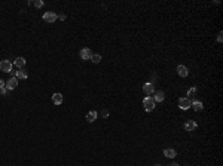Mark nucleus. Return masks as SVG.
<instances>
[{
	"mask_svg": "<svg viewBox=\"0 0 223 166\" xmlns=\"http://www.w3.org/2000/svg\"><path fill=\"white\" fill-rule=\"evenodd\" d=\"M196 126H198V125H196V122H193V120H187V122L185 123V131H189V132H190V131H195V129H196Z\"/></svg>",
	"mask_w": 223,
	"mask_h": 166,
	"instance_id": "nucleus-12",
	"label": "nucleus"
},
{
	"mask_svg": "<svg viewBox=\"0 0 223 166\" xmlns=\"http://www.w3.org/2000/svg\"><path fill=\"white\" fill-rule=\"evenodd\" d=\"M164 154H165V157H168V159H173V157H175L177 151H175L174 148H165V150H164Z\"/></svg>",
	"mask_w": 223,
	"mask_h": 166,
	"instance_id": "nucleus-15",
	"label": "nucleus"
},
{
	"mask_svg": "<svg viewBox=\"0 0 223 166\" xmlns=\"http://www.w3.org/2000/svg\"><path fill=\"white\" fill-rule=\"evenodd\" d=\"M195 111H201V110H202L204 108V105H202V102H201V101H192V105H190Z\"/></svg>",
	"mask_w": 223,
	"mask_h": 166,
	"instance_id": "nucleus-16",
	"label": "nucleus"
},
{
	"mask_svg": "<svg viewBox=\"0 0 223 166\" xmlns=\"http://www.w3.org/2000/svg\"><path fill=\"white\" fill-rule=\"evenodd\" d=\"M155 101H153V98H150V97H146L144 100H143V107H144V110L146 111H153L155 110Z\"/></svg>",
	"mask_w": 223,
	"mask_h": 166,
	"instance_id": "nucleus-1",
	"label": "nucleus"
},
{
	"mask_svg": "<svg viewBox=\"0 0 223 166\" xmlns=\"http://www.w3.org/2000/svg\"><path fill=\"white\" fill-rule=\"evenodd\" d=\"M42 18H43V21H46V22H55L58 19V15L55 12H45Z\"/></svg>",
	"mask_w": 223,
	"mask_h": 166,
	"instance_id": "nucleus-3",
	"label": "nucleus"
},
{
	"mask_svg": "<svg viewBox=\"0 0 223 166\" xmlns=\"http://www.w3.org/2000/svg\"><path fill=\"white\" fill-rule=\"evenodd\" d=\"M143 90H144L146 95H152V93L155 92V88H153L152 83H144V85H143Z\"/></svg>",
	"mask_w": 223,
	"mask_h": 166,
	"instance_id": "nucleus-11",
	"label": "nucleus"
},
{
	"mask_svg": "<svg viewBox=\"0 0 223 166\" xmlns=\"http://www.w3.org/2000/svg\"><path fill=\"white\" fill-rule=\"evenodd\" d=\"M153 93H155V98H153L155 102H162V101L165 100V93H164L162 90H156V92H153Z\"/></svg>",
	"mask_w": 223,
	"mask_h": 166,
	"instance_id": "nucleus-8",
	"label": "nucleus"
},
{
	"mask_svg": "<svg viewBox=\"0 0 223 166\" xmlns=\"http://www.w3.org/2000/svg\"><path fill=\"white\" fill-rule=\"evenodd\" d=\"M62 101H64V98H62V95H61V93H58V92H57V93H54V95H52V102H54L55 105H61V104H62Z\"/></svg>",
	"mask_w": 223,
	"mask_h": 166,
	"instance_id": "nucleus-9",
	"label": "nucleus"
},
{
	"mask_svg": "<svg viewBox=\"0 0 223 166\" xmlns=\"http://www.w3.org/2000/svg\"><path fill=\"white\" fill-rule=\"evenodd\" d=\"M26 62H27V61L24 59V57H18V58H15V61H13V64H15L19 70H21L22 67H26Z\"/></svg>",
	"mask_w": 223,
	"mask_h": 166,
	"instance_id": "nucleus-10",
	"label": "nucleus"
},
{
	"mask_svg": "<svg viewBox=\"0 0 223 166\" xmlns=\"http://www.w3.org/2000/svg\"><path fill=\"white\" fill-rule=\"evenodd\" d=\"M177 73H178V76H182V77H187V74H189V70H187V67L186 65H178L177 67Z\"/></svg>",
	"mask_w": 223,
	"mask_h": 166,
	"instance_id": "nucleus-7",
	"label": "nucleus"
},
{
	"mask_svg": "<svg viewBox=\"0 0 223 166\" xmlns=\"http://www.w3.org/2000/svg\"><path fill=\"white\" fill-rule=\"evenodd\" d=\"M187 95H189L187 98H189L190 101H193V98L196 97V88H190V89L187 90Z\"/></svg>",
	"mask_w": 223,
	"mask_h": 166,
	"instance_id": "nucleus-17",
	"label": "nucleus"
},
{
	"mask_svg": "<svg viewBox=\"0 0 223 166\" xmlns=\"http://www.w3.org/2000/svg\"><path fill=\"white\" fill-rule=\"evenodd\" d=\"M97 117H98L97 111H89V113L86 114V120H88L89 123H92V122H95V120H97Z\"/></svg>",
	"mask_w": 223,
	"mask_h": 166,
	"instance_id": "nucleus-13",
	"label": "nucleus"
},
{
	"mask_svg": "<svg viewBox=\"0 0 223 166\" xmlns=\"http://www.w3.org/2000/svg\"><path fill=\"white\" fill-rule=\"evenodd\" d=\"M15 77H16V79H24V80H26V79L28 77V74H27V71H26V70H22V68H21V70L15 71Z\"/></svg>",
	"mask_w": 223,
	"mask_h": 166,
	"instance_id": "nucleus-14",
	"label": "nucleus"
},
{
	"mask_svg": "<svg viewBox=\"0 0 223 166\" xmlns=\"http://www.w3.org/2000/svg\"><path fill=\"white\" fill-rule=\"evenodd\" d=\"M0 70H2L3 73H12V62L8 61V59L0 61Z\"/></svg>",
	"mask_w": 223,
	"mask_h": 166,
	"instance_id": "nucleus-2",
	"label": "nucleus"
},
{
	"mask_svg": "<svg viewBox=\"0 0 223 166\" xmlns=\"http://www.w3.org/2000/svg\"><path fill=\"white\" fill-rule=\"evenodd\" d=\"M222 36H223V33L220 31V33L217 34V42H219V43H222V40H223V37H222Z\"/></svg>",
	"mask_w": 223,
	"mask_h": 166,
	"instance_id": "nucleus-20",
	"label": "nucleus"
},
{
	"mask_svg": "<svg viewBox=\"0 0 223 166\" xmlns=\"http://www.w3.org/2000/svg\"><path fill=\"white\" fill-rule=\"evenodd\" d=\"M60 19H61V21H64V19H65V15H64V13H61V15H60Z\"/></svg>",
	"mask_w": 223,
	"mask_h": 166,
	"instance_id": "nucleus-24",
	"label": "nucleus"
},
{
	"mask_svg": "<svg viewBox=\"0 0 223 166\" xmlns=\"http://www.w3.org/2000/svg\"><path fill=\"white\" fill-rule=\"evenodd\" d=\"M5 85H6V82H5L3 79H0V88H3Z\"/></svg>",
	"mask_w": 223,
	"mask_h": 166,
	"instance_id": "nucleus-23",
	"label": "nucleus"
},
{
	"mask_svg": "<svg viewBox=\"0 0 223 166\" xmlns=\"http://www.w3.org/2000/svg\"><path fill=\"white\" fill-rule=\"evenodd\" d=\"M33 5H34V8H37V9H40V8H43V0H36V2H33Z\"/></svg>",
	"mask_w": 223,
	"mask_h": 166,
	"instance_id": "nucleus-19",
	"label": "nucleus"
},
{
	"mask_svg": "<svg viewBox=\"0 0 223 166\" xmlns=\"http://www.w3.org/2000/svg\"><path fill=\"white\" fill-rule=\"evenodd\" d=\"M192 105V101L189 98H180L178 100V107H180L182 110H189Z\"/></svg>",
	"mask_w": 223,
	"mask_h": 166,
	"instance_id": "nucleus-4",
	"label": "nucleus"
},
{
	"mask_svg": "<svg viewBox=\"0 0 223 166\" xmlns=\"http://www.w3.org/2000/svg\"><path fill=\"white\" fill-rule=\"evenodd\" d=\"M170 166H178V165H177V163H171Z\"/></svg>",
	"mask_w": 223,
	"mask_h": 166,
	"instance_id": "nucleus-25",
	"label": "nucleus"
},
{
	"mask_svg": "<svg viewBox=\"0 0 223 166\" xmlns=\"http://www.w3.org/2000/svg\"><path fill=\"white\" fill-rule=\"evenodd\" d=\"M91 57H92V52H91V49H89V47H83V49L80 51V58H82L83 61L91 59Z\"/></svg>",
	"mask_w": 223,
	"mask_h": 166,
	"instance_id": "nucleus-6",
	"label": "nucleus"
},
{
	"mask_svg": "<svg viewBox=\"0 0 223 166\" xmlns=\"http://www.w3.org/2000/svg\"><path fill=\"white\" fill-rule=\"evenodd\" d=\"M16 86H18V79H16V77H11V79L6 82V85H5V88H6L8 90H13Z\"/></svg>",
	"mask_w": 223,
	"mask_h": 166,
	"instance_id": "nucleus-5",
	"label": "nucleus"
},
{
	"mask_svg": "<svg viewBox=\"0 0 223 166\" xmlns=\"http://www.w3.org/2000/svg\"><path fill=\"white\" fill-rule=\"evenodd\" d=\"M155 166H161V165H155Z\"/></svg>",
	"mask_w": 223,
	"mask_h": 166,
	"instance_id": "nucleus-26",
	"label": "nucleus"
},
{
	"mask_svg": "<svg viewBox=\"0 0 223 166\" xmlns=\"http://www.w3.org/2000/svg\"><path fill=\"white\" fill-rule=\"evenodd\" d=\"M101 116H103V117H109V111H106V110L101 111Z\"/></svg>",
	"mask_w": 223,
	"mask_h": 166,
	"instance_id": "nucleus-22",
	"label": "nucleus"
},
{
	"mask_svg": "<svg viewBox=\"0 0 223 166\" xmlns=\"http://www.w3.org/2000/svg\"><path fill=\"white\" fill-rule=\"evenodd\" d=\"M6 92H8V89L3 86V88H0V95H6Z\"/></svg>",
	"mask_w": 223,
	"mask_h": 166,
	"instance_id": "nucleus-21",
	"label": "nucleus"
},
{
	"mask_svg": "<svg viewBox=\"0 0 223 166\" xmlns=\"http://www.w3.org/2000/svg\"><path fill=\"white\" fill-rule=\"evenodd\" d=\"M91 61H92L94 64H98V62H101V55H100V54H92V57H91Z\"/></svg>",
	"mask_w": 223,
	"mask_h": 166,
	"instance_id": "nucleus-18",
	"label": "nucleus"
}]
</instances>
